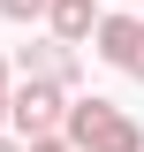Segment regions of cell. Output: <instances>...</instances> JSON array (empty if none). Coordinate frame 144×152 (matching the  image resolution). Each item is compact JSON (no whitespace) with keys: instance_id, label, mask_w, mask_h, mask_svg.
I'll return each instance as SVG.
<instances>
[{"instance_id":"cell-1","label":"cell","mask_w":144,"mask_h":152,"mask_svg":"<svg viewBox=\"0 0 144 152\" xmlns=\"http://www.w3.org/2000/svg\"><path fill=\"white\" fill-rule=\"evenodd\" d=\"M68 145L76 152H144V129L114 99H76L68 107Z\"/></svg>"},{"instance_id":"cell-2","label":"cell","mask_w":144,"mask_h":152,"mask_svg":"<svg viewBox=\"0 0 144 152\" xmlns=\"http://www.w3.org/2000/svg\"><path fill=\"white\" fill-rule=\"evenodd\" d=\"M8 122L23 129V145H31V137L68 129V91H61V84H31V76H23V84H15V114H8Z\"/></svg>"},{"instance_id":"cell-3","label":"cell","mask_w":144,"mask_h":152,"mask_svg":"<svg viewBox=\"0 0 144 152\" xmlns=\"http://www.w3.org/2000/svg\"><path fill=\"white\" fill-rule=\"evenodd\" d=\"M91 46H99V61H114V69H137V53H144V15H137V8H114Z\"/></svg>"},{"instance_id":"cell-4","label":"cell","mask_w":144,"mask_h":152,"mask_svg":"<svg viewBox=\"0 0 144 152\" xmlns=\"http://www.w3.org/2000/svg\"><path fill=\"white\" fill-rule=\"evenodd\" d=\"M31 84H61L68 91L76 84V46H61V38H38V46H23V61H15Z\"/></svg>"},{"instance_id":"cell-5","label":"cell","mask_w":144,"mask_h":152,"mask_svg":"<svg viewBox=\"0 0 144 152\" xmlns=\"http://www.w3.org/2000/svg\"><path fill=\"white\" fill-rule=\"evenodd\" d=\"M99 0H53V15H46V31L61 38V46H84V38H99Z\"/></svg>"},{"instance_id":"cell-6","label":"cell","mask_w":144,"mask_h":152,"mask_svg":"<svg viewBox=\"0 0 144 152\" xmlns=\"http://www.w3.org/2000/svg\"><path fill=\"white\" fill-rule=\"evenodd\" d=\"M0 15H8V23H46L53 0H0Z\"/></svg>"},{"instance_id":"cell-7","label":"cell","mask_w":144,"mask_h":152,"mask_svg":"<svg viewBox=\"0 0 144 152\" xmlns=\"http://www.w3.org/2000/svg\"><path fill=\"white\" fill-rule=\"evenodd\" d=\"M31 152H76V145H68V129H53V137H31Z\"/></svg>"},{"instance_id":"cell-8","label":"cell","mask_w":144,"mask_h":152,"mask_svg":"<svg viewBox=\"0 0 144 152\" xmlns=\"http://www.w3.org/2000/svg\"><path fill=\"white\" fill-rule=\"evenodd\" d=\"M15 114V84H8V61H0V122Z\"/></svg>"},{"instance_id":"cell-9","label":"cell","mask_w":144,"mask_h":152,"mask_svg":"<svg viewBox=\"0 0 144 152\" xmlns=\"http://www.w3.org/2000/svg\"><path fill=\"white\" fill-rule=\"evenodd\" d=\"M0 152H31V145H23V137H0Z\"/></svg>"},{"instance_id":"cell-10","label":"cell","mask_w":144,"mask_h":152,"mask_svg":"<svg viewBox=\"0 0 144 152\" xmlns=\"http://www.w3.org/2000/svg\"><path fill=\"white\" fill-rule=\"evenodd\" d=\"M129 76H137V84H144V53H137V69H129Z\"/></svg>"},{"instance_id":"cell-11","label":"cell","mask_w":144,"mask_h":152,"mask_svg":"<svg viewBox=\"0 0 144 152\" xmlns=\"http://www.w3.org/2000/svg\"><path fill=\"white\" fill-rule=\"evenodd\" d=\"M121 8H144V0H121Z\"/></svg>"}]
</instances>
